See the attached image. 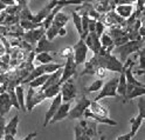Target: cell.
Wrapping results in <instances>:
<instances>
[{"label": "cell", "mask_w": 145, "mask_h": 140, "mask_svg": "<svg viewBox=\"0 0 145 140\" xmlns=\"http://www.w3.org/2000/svg\"><path fill=\"white\" fill-rule=\"evenodd\" d=\"M35 61H38L40 65L54 62V58L52 57V54L49 52H41L35 55Z\"/></svg>", "instance_id": "24"}, {"label": "cell", "mask_w": 145, "mask_h": 140, "mask_svg": "<svg viewBox=\"0 0 145 140\" xmlns=\"http://www.w3.org/2000/svg\"><path fill=\"white\" fill-rule=\"evenodd\" d=\"M143 120H144V119H143L139 114H138L137 117H133V118L130 119V124H131V132H130V134H131L132 138H133L136 134H137L139 127H140L142 124H143Z\"/></svg>", "instance_id": "22"}, {"label": "cell", "mask_w": 145, "mask_h": 140, "mask_svg": "<svg viewBox=\"0 0 145 140\" xmlns=\"http://www.w3.org/2000/svg\"><path fill=\"white\" fill-rule=\"evenodd\" d=\"M104 29H105V25L102 21H96V26H95V33L97 34V36L99 38L103 33H104Z\"/></svg>", "instance_id": "35"}, {"label": "cell", "mask_w": 145, "mask_h": 140, "mask_svg": "<svg viewBox=\"0 0 145 140\" xmlns=\"http://www.w3.org/2000/svg\"><path fill=\"white\" fill-rule=\"evenodd\" d=\"M44 32H46V30L43 29V26H40V27H36V29L29 30L26 33H24V38L28 44L34 45L40 40V38L42 35H44Z\"/></svg>", "instance_id": "11"}, {"label": "cell", "mask_w": 145, "mask_h": 140, "mask_svg": "<svg viewBox=\"0 0 145 140\" xmlns=\"http://www.w3.org/2000/svg\"><path fill=\"white\" fill-rule=\"evenodd\" d=\"M103 84H104V81H103V79H96V80H94L90 85L86 88V92L87 93H93V92H98L99 90L102 88V86H103Z\"/></svg>", "instance_id": "29"}, {"label": "cell", "mask_w": 145, "mask_h": 140, "mask_svg": "<svg viewBox=\"0 0 145 140\" xmlns=\"http://www.w3.org/2000/svg\"><path fill=\"white\" fill-rule=\"evenodd\" d=\"M115 12L117 15L121 17L122 19H128L131 17L133 12V6L132 4H121V5H116L115 6Z\"/></svg>", "instance_id": "16"}, {"label": "cell", "mask_w": 145, "mask_h": 140, "mask_svg": "<svg viewBox=\"0 0 145 140\" xmlns=\"http://www.w3.org/2000/svg\"><path fill=\"white\" fill-rule=\"evenodd\" d=\"M60 88H61V86L59 85V84H55V85H52V86L47 87L46 90H43L46 99H53L54 97H56L60 93Z\"/></svg>", "instance_id": "25"}, {"label": "cell", "mask_w": 145, "mask_h": 140, "mask_svg": "<svg viewBox=\"0 0 145 140\" xmlns=\"http://www.w3.org/2000/svg\"><path fill=\"white\" fill-rule=\"evenodd\" d=\"M48 78H49V74H43V76H40L38 78H35L31 82H28L29 87H32V88H40V87H42L44 85V84H46Z\"/></svg>", "instance_id": "26"}, {"label": "cell", "mask_w": 145, "mask_h": 140, "mask_svg": "<svg viewBox=\"0 0 145 140\" xmlns=\"http://www.w3.org/2000/svg\"><path fill=\"white\" fill-rule=\"evenodd\" d=\"M117 84H118V78L117 77H114L110 80H108L106 82H104L102 88L99 90V93L95 98V101H99L101 99L108 98V97L116 98L118 96L117 94Z\"/></svg>", "instance_id": "3"}, {"label": "cell", "mask_w": 145, "mask_h": 140, "mask_svg": "<svg viewBox=\"0 0 145 140\" xmlns=\"http://www.w3.org/2000/svg\"><path fill=\"white\" fill-rule=\"evenodd\" d=\"M145 96V87L144 86H133L128 84L126 85V97H125V101L126 100H131L135 98H139V97H144Z\"/></svg>", "instance_id": "14"}, {"label": "cell", "mask_w": 145, "mask_h": 140, "mask_svg": "<svg viewBox=\"0 0 145 140\" xmlns=\"http://www.w3.org/2000/svg\"><path fill=\"white\" fill-rule=\"evenodd\" d=\"M60 94L62 97V102H68L75 99L77 96V90L74 84V80L68 79L67 81L63 82L60 88Z\"/></svg>", "instance_id": "6"}, {"label": "cell", "mask_w": 145, "mask_h": 140, "mask_svg": "<svg viewBox=\"0 0 145 140\" xmlns=\"http://www.w3.org/2000/svg\"><path fill=\"white\" fill-rule=\"evenodd\" d=\"M0 1H1L6 7H7V6H14V5H18L15 0H0Z\"/></svg>", "instance_id": "41"}, {"label": "cell", "mask_w": 145, "mask_h": 140, "mask_svg": "<svg viewBox=\"0 0 145 140\" xmlns=\"http://www.w3.org/2000/svg\"><path fill=\"white\" fill-rule=\"evenodd\" d=\"M68 20H69V17L66 13H63V12L60 11V12H57L55 15H54V19L52 21V25L56 26L57 29H61V27H66Z\"/></svg>", "instance_id": "20"}, {"label": "cell", "mask_w": 145, "mask_h": 140, "mask_svg": "<svg viewBox=\"0 0 145 140\" xmlns=\"http://www.w3.org/2000/svg\"><path fill=\"white\" fill-rule=\"evenodd\" d=\"M4 140H15V137L12 134H4Z\"/></svg>", "instance_id": "44"}, {"label": "cell", "mask_w": 145, "mask_h": 140, "mask_svg": "<svg viewBox=\"0 0 145 140\" xmlns=\"http://www.w3.org/2000/svg\"><path fill=\"white\" fill-rule=\"evenodd\" d=\"M137 108H138V112H139V115L145 119V98L144 97H139L138 98V101H137Z\"/></svg>", "instance_id": "33"}, {"label": "cell", "mask_w": 145, "mask_h": 140, "mask_svg": "<svg viewBox=\"0 0 145 140\" xmlns=\"http://www.w3.org/2000/svg\"><path fill=\"white\" fill-rule=\"evenodd\" d=\"M89 111L91 113L96 114V115H101V117H108L109 115V111L108 108H105L104 106L99 105L98 101H91L90 102V106H89Z\"/></svg>", "instance_id": "19"}, {"label": "cell", "mask_w": 145, "mask_h": 140, "mask_svg": "<svg viewBox=\"0 0 145 140\" xmlns=\"http://www.w3.org/2000/svg\"><path fill=\"white\" fill-rule=\"evenodd\" d=\"M57 33H59V29H57V27L54 26V25H50L48 29L46 30V32H44V35H46V38L49 41H53L57 36Z\"/></svg>", "instance_id": "30"}, {"label": "cell", "mask_w": 145, "mask_h": 140, "mask_svg": "<svg viewBox=\"0 0 145 140\" xmlns=\"http://www.w3.org/2000/svg\"><path fill=\"white\" fill-rule=\"evenodd\" d=\"M90 102H91V101H90L88 98H86V97L80 98V99L76 101L75 106L72 107V108H70L69 114H68V119H70V120H76V119L83 118L86 109L89 108V106H90Z\"/></svg>", "instance_id": "4"}, {"label": "cell", "mask_w": 145, "mask_h": 140, "mask_svg": "<svg viewBox=\"0 0 145 140\" xmlns=\"http://www.w3.org/2000/svg\"><path fill=\"white\" fill-rule=\"evenodd\" d=\"M84 42L87 45V47L91 52H94V54H98L102 50L101 41H99V38L97 36V34L95 32L89 33L84 38Z\"/></svg>", "instance_id": "9"}, {"label": "cell", "mask_w": 145, "mask_h": 140, "mask_svg": "<svg viewBox=\"0 0 145 140\" xmlns=\"http://www.w3.org/2000/svg\"><path fill=\"white\" fill-rule=\"evenodd\" d=\"M126 85H128V82H126V79H125V74L122 71L121 77L118 78V84H117V94L121 96L124 99V102H125V97H126Z\"/></svg>", "instance_id": "21"}, {"label": "cell", "mask_w": 145, "mask_h": 140, "mask_svg": "<svg viewBox=\"0 0 145 140\" xmlns=\"http://www.w3.org/2000/svg\"><path fill=\"white\" fill-rule=\"evenodd\" d=\"M76 67H77V65L75 64L72 55L66 58V62H65V65H63V67H62V74H61V78H60V81H59L60 86L65 81H67L68 79H71L72 77L75 76Z\"/></svg>", "instance_id": "7"}, {"label": "cell", "mask_w": 145, "mask_h": 140, "mask_svg": "<svg viewBox=\"0 0 145 140\" xmlns=\"http://www.w3.org/2000/svg\"><path fill=\"white\" fill-rule=\"evenodd\" d=\"M36 135H38V133H36V132H32V133H29V134H27L22 140H33Z\"/></svg>", "instance_id": "42"}, {"label": "cell", "mask_w": 145, "mask_h": 140, "mask_svg": "<svg viewBox=\"0 0 145 140\" xmlns=\"http://www.w3.org/2000/svg\"><path fill=\"white\" fill-rule=\"evenodd\" d=\"M5 10H6V6H5L1 1H0V12H4Z\"/></svg>", "instance_id": "45"}, {"label": "cell", "mask_w": 145, "mask_h": 140, "mask_svg": "<svg viewBox=\"0 0 145 140\" xmlns=\"http://www.w3.org/2000/svg\"><path fill=\"white\" fill-rule=\"evenodd\" d=\"M132 137L130 133H126V134H122V135H118L116 138V140H131Z\"/></svg>", "instance_id": "40"}, {"label": "cell", "mask_w": 145, "mask_h": 140, "mask_svg": "<svg viewBox=\"0 0 145 140\" xmlns=\"http://www.w3.org/2000/svg\"><path fill=\"white\" fill-rule=\"evenodd\" d=\"M57 35H60V36H65V35H67V30H66V27H61V29H59V33H57Z\"/></svg>", "instance_id": "43"}, {"label": "cell", "mask_w": 145, "mask_h": 140, "mask_svg": "<svg viewBox=\"0 0 145 140\" xmlns=\"http://www.w3.org/2000/svg\"><path fill=\"white\" fill-rule=\"evenodd\" d=\"M19 115L15 114L10 121H8V124L5 125V134H12V135H16L18 133V125H19Z\"/></svg>", "instance_id": "18"}, {"label": "cell", "mask_w": 145, "mask_h": 140, "mask_svg": "<svg viewBox=\"0 0 145 140\" xmlns=\"http://www.w3.org/2000/svg\"><path fill=\"white\" fill-rule=\"evenodd\" d=\"M78 125L83 129V133L88 137H95L97 135V128H96V121H90L89 119H81Z\"/></svg>", "instance_id": "13"}, {"label": "cell", "mask_w": 145, "mask_h": 140, "mask_svg": "<svg viewBox=\"0 0 145 140\" xmlns=\"http://www.w3.org/2000/svg\"><path fill=\"white\" fill-rule=\"evenodd\" d=\"M8 96H10V100H11L12 106L15 107L16 109H20L19 102H18V99H16V96H15V91L14 90H10L8 91Z\"/></svg>", "instance_id": "34"}, {"label": "cell", "mask_w": 145, "mask_h": 140, "mask_svg": "<svg viewBox=\"0 0 145 140\" xmlns=\"http://www.w3.org/2000/svg\"><path fill=\"white\" fill-rule=\"evenodd\" d=\"M44 99H46V97H44L43 91H41V90L36 91L35 88L29 87V88H28V92H27V96L25 97L26 111L32 112L33 108H34L36 105L41 104V102H42Z\"/></svg>", "instance_id": "2"}, {"label": "cell", "mask_w": 145, "mask_h": 140, "mask_svg": "<svg viewBox=\"0 0 145 140\" xmlns=\"http://www.w3.org/2000/svg\"><path fill=\"white\" fill-rule=\"evenodd\" d=\"M86 119H94V121H96V123H99V124H104V125H110V126H116L117 123L115 120H112L111 118L109 117H101V115H96L94 113H91V112L89 111V108L86 109L84 112V115H83Z\"/></svg>", "instance_id": "15"}, {"label": "cell", "mask_w": 145, "mask_h": 140, "mask_svg": "<svg viewBox=\"0 0 145 140\" xmlns=\"http://www.w3.org/2000/svg\"><path fill=\"white\" fill-rule=\"evenodd\" d=\"M70 55H72V48H70V47L65 48L63 52L61 53V57H63V58H68V57H70Z\"/></svg>", "instance_id": "39"}, {"label": "cell", "mask_w": 145, "mask_h": 140, "mask_svg": "<svg viewBox=\"0 0 145 140\" xmlns=\"http://www.w3.org/2000/svg\"><path fill=\"white\" fill-rule=\"evenodd\" d=\"M138 57H139V68L144 71H135V73L137 74H144L145 73V47L139 50L138 52Z\"/></svg>", "instance_id": "31"}, {"label": "cell", "mask_w": 145, "mask_h": 140, "mask_svg": "<svg viewBox=\"0 0 145 140\" xmlns=\"http://www.w3.org/2000/svg\"><path fill=\"white\" fill-rule=\"evenodd\" d=\"M62 104V97L61 94L59 93V94L56 97H54L53 100H52V104L48 108V111L46 112V114H44V120H43V127H47L48 124H49V121L52 120V118L54 117V114L56 113V111L57 108L60 107V105Z\"/></svg>", "instance_id": "8"}, {"label": "cell", "mask_w": 145, "mask_h": 140, "mask_svg": "<svg viewBox=\"0 0 145 140\" xmlns=\"http://www.w3.org/2000/svg\"><path fill=\"white\" fill-rule=\"evenodd\" d=\"M57 47L54 45L53 41H49L46 35H42L40 40L36 42V47H35V52L36 53H41V52H56Z\"/></svg>", "instance_id": "12"}, {"label": "cell", "mask_w": 145, "mask_h": 140, "mask_svg": "<svg viewBox=\"0 0 145 140\" xmlns=\"http://www.w3.org/2000/svg\"><path fill=\"white\" fill-rule=\"evenodd\" d=\"M99 140H106V138H105V135H102L101 138H99Z\"/></svg>", "instance_id": "46"}, {"label": "cell", "mask_w": 145, "mask_h": 140, "mask_svg": "<svg viewBox=\"0 0 145 140\" xmlns=\"http://www.w3.org/2000/svg\"><path fill=\"white\" fill-rule=\"evenodd\" d=\"M71 18H72V23H74V26L75 29L80 35V38L82 36V20H81V15L77 13V12H72L71 13Z\"/></svg>", "instance_id": "28"}, {"label": "cell", "mask_w": 145, "mask_h": 140, "mask_svg": "<svg viewBox=\"0 0 145 140\" xmlns=\"http://www.w3.org/2000/svg\"><path fill=\"white\" fill-rule=\"evenodd\" d=\"M96 21H97V20L93 19V18H90V19H89V26H88V29H89V33L95 32V26H96Z\"/></svg>", "instance_id": "38"}, {"label": "cell", "mask_w": 145, "mask_h": 140, "mask_svg": "<svg viewBox=\"0 0 145 140\" xmlns=\"http://www.w3.org/2000/svg\"><path fill=\"white\" fill-rule=\"evenodd\" d=\"M70 108H71V101L62 102V104L60 105V107L57 108L56 113L54 114V117H53L52 120L49 121V124H55V123H59V121L68 118V114H69Z\"/></svg>", "instance_id": "10"}, {"label": "cell", "mask_w": 145, "mask_h": 140, "mask_svg": "<svg viewBox=\"0 0 145 140\" xmlns=\"http://www.w3.org/2000/svg\"><path fill=\"white\" fill-rule=\"evenodd\" d=\"M57 3H59V0H50V1H49V4L44 6V8H46V10H47V11L50 13V11H52L53 8H54V7H55V6L57 5Z\"/></svg>", "instance_id": "37"}, {"label": "cell", "mask_w": 145, "mask_h": 140, "mask_svg": "<svg viewBox=\"0 0 145 140\" xmlns=\"http://www.w3.org/2000/svg\"><path fill=\"white\" fill-rule=\"evenodd\" d=\"M11 108H12V104L10 100V96H8V92L0 93V115L4 117L10 112Z\"/></svg>", "instance_id": "17"}, {"label": "cell", "mask_w": 145, "mask_h": 140, "mask_svg": "<svg viewBox=\"0 0 145 140\" xmlns=\"http://www.w3.org/2000/svg\"><path fill=\"white\" fill-rule=\"evenodd\" d=\"M15 96H16V99H18V102H19V106H20V109L26 112V105H25V91H24V87L21 85H18L15 87Z\"/></svg>", "instance_id": "23"}, {"label": "cell", "mask_w": 145, "mask_h": 140, "mask_svg": "<svg viewBox=\"0 0 145 140\" xmlns=\"http://www.w3.org/2000/svg\"><path fill=\"white\" fill-rule=\"evenodd\" d=\"M4 134H5V119L4 117L0 115V140L4 138Z\"/></svg>", "instance_id": "36"}, {"label": "cell", "mask_w": 145, "mask_h": 140, "mask_svg": "<svg viewBox=\"0 0 145 140\" xmlns=\"http://www.w3.org/2000/svg\"><path fill=\"white\" fill-rule=\"evenodd\" d=\"M74 131H75V139L74 140H91V138L86 135L83 133V129L81 128V126L78 124L75 125V129Z\"/></svg>", "instance_id": "32"}, {"label": "cell", "mask_w": 145, "mask_h": 140, "mask_svg": "<svg viewBox=\"0 0 145 140\" xmlns=\"http://www.w3.org/2000/svg\"><path fill=\"white\" fill-rule=\"evenodd\" d=\"M88 51H89V48L87 47V45H86L83 39H80L74 46H72V58H74V61L77 66L86 62Z\"/></svg>", "instance_id": "5"}, {"label": "cell", "mask_w": 145, "mask_h": 140, "mask_svg": "<svg viewBox=\"0 0 145 140\" xmlns=\"http://www.w3.org/2000/svg\"><path fill=\"white\" fill-rule=\"evenodd\" d=\"M142 47V41L140 40H130L128 42H125L121 46H117L115 52H117L120 54V58H121V62H125L126 58L133 52H138Z\"/></svg>", "instance_id": "1"}, {"label": "cell", "mask_w": 145, "mask_h": 140, "mask_svg": "<svg viewBox=\"0 0 145 140\" xmlns=\"http://www.w3.org/2000/svg\"><path fill=\"white\" fill-rule=\"evenodd\" d=\"M99 41H101L102 50L110 48V47H112V46H114V40H112V38L108 33H103L101 36H99Z\"/></svg>", "instance_id": "27"}]
</instances>
